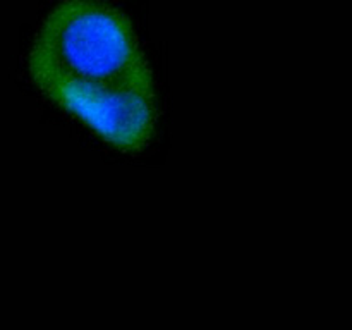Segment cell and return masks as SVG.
Returning <instances> with one entry per match:
<instances>
[{
	"label": "cell",
	"mask_w": 352,
	"mask_h": 330,
	"mask_svg": "<svg viewBox=\"0 0 352 330\" xmlns=\"http://www.w3.org/2000/svg\"><path fill=\"white\" fill-rule=\"evenodd\" d=\"M33 79L65 76L116 82L151 78L129 21L102 0H64L41 26L30 55Z\"/></svg>",
	"instance_id": "6da1fadb"
},
{
	"label": "cell",
	"mask_w": 352,
	"mask_h": 330,
	"mask_svg": "<svg viewBox=\"0 0 352 330\" xmlns=\"http://www.w3.org/2000/svg\"><path fill=\"white\" fill-rule=\"evenodd\" d=\"M55 103L122 151H141L155 133L153 78L100 82L65 76L36 79Z\"/></svg>",
	"instance_id": "7a4b0ae2"
}]
</instances>
